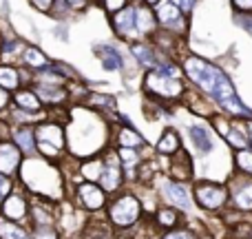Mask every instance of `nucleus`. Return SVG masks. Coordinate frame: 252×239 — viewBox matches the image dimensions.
<instances>
[{"mask_svg": "<svg viewBox=\"0 0 252 239\" xmlns=\"http://www.w3.org/2000/svg\"><path fill=\"white\" fill-rule=\"evenodd\" d=\"M175 4H177L179 9H182L184 13H186V16H190L192 13V9H195V4L199 2V0H173Z\"/></svg>", "mask_w": 252, "mask_h": 239, "instance_id": "39", "label": "nucleus"}, {"mask_svg": "<svg viewBox=\"0 0 252 239\" xmlns=\"http://www.w3.org/2000/svg\"><path fill=\"white\" fill-rule=\"evenodd\" d=\"M153 222H155V226L161 228V231H170V228H177L179 224H182V215H179V208L168 204V206H161V208L155 210Z\"/></svg>", "mask_w": 252, "mask_h": 239, "instance_id": "25", "label": "nucleus"}, {"mask_svg": "<svg viewBox=\"0 0 252 239\" xmlns=\"http://www.w3.org/2000/svg\"><path fill=\"white\" fill-rule=\"evenodd\" d=\"M246 126H248V137H250V146H252V118L246 120Z\"/></svg>", "mask_w": 252, "mask_h": 239, "instance_id": "40", "label": "nucleus"}, {"mask_svg": "<svg viewBox=\"0 0 252 239\" xmlns=\"http://www.w3.org/2000/svg\"><path fill=\"white\" fill-rule=\"evenodd\" d=\"M188 139H190V144L197 148L199 155H208V153L215 148L213 131L204 124H190L188 126Z\"/></svg>", "mask_w": 252, "mask_h": 239, "instance_id": "21", "label": "nucleus"}, {"mask_svg": "<svg viewBox=\"0 0 252 239\" xmlns=\"http://www.w3.org/2000/svg\"><path fill=\"white\" fill-rule=\"evenodd\" d=\"M29 71V69H27ZM25 69H20L18 65H9V62H0V84L7 91H18L20 87H27L33 80V73H27Z\"/></svg>", "mask_w": 252, "mask_h": 239, "instance_id": "16", "label": "nucleus"}, {"mask_svg": "<svg viewBox=\"0 0 252 239\" xmlns=\"http://www.w3.org/2000/svg\"><path fill=\"white\" fill-rule=\"evenodd\" d=\"M161 197L168 202L170 206L179 210H190L192 208V200H190V191L184 182L177 179H161Z\"/></svg>", "mask_w": 252, "mask_h": 239, "instance_id": "12", "label": "nucleus"}, {"mask_svg": "<svg viewBox=\"0 0 252 239\" xmlns=\"http://www.w3.org/2000/svg\"><path fill=\"white\" fill-rule=\"evenodd\" d=\"M73 200L78 202V206L82 210L97 213V210H104L106 206H109V193H106L97 182H87V179H80V182L75 184Z\"/></svg>", "mask_w": 252, "mask_h": 239, "instance_id": "7", "label": "nucleus"}, {"mask_svg": "<svg viewBox=\"0 0 252 239\" xmlns=\"http://www.w3.org/2000/svg\"><path fill=\"white\" fill-rule=\"evenodd\" d=\"M111 146L115 148H144L146 146V139L139 131H135L130 124H120L115 129H111Z\"/></svg>", "mask_w": 252, "mask_h": 239, "instance_id": "17", "label": "nucleus"}, {"mask_svg": "<svg viewBox=\"0 0 252 239\" xmlns=\"http://www.w3.org/2000/svg\"><path fill=\"white\" fill-rule=\"evenodd\" d=\"M142 93L159 104H175L188 93L186 78H175L161 69H151L142 78Z\"/></svg>", "mask_w": 252, "mask_h": 239, "instance_id": "3", "label": "nucleus"}, {"mask_svg": "<svg viewBox=\"0 0 252 239\" xmlns=\"http://www.w3.org/2000/svg\"><path fill=\"white\" fill-rule=\"evenodd\" d=\"M144 206L142 200L133 193H118L106 206V222L115 231H128L142 222Z\"/></svg>", "mask_w": 252, "mask_h": 239, "instance_id": "4", "label": "nucleus"}, {"mask_svg": "<svg viewBox=\"0 0 252 239\" xmlns=\"http://www.w3.org/2000/svg\"><path fill=\"white\" fill-rule=\"evenodd\" d=\"M111 22V29L113 34L118 35L120 40L124 42H139V35H137V20H135V2H130L128 7H124L122 11L113 13L109 16Z\"/></svg>", "mask_w": 252, "mask_h": 239, "instance_id": "10", "label": "nucleus"}, {"mask_svg": "<svg viewBox=\"0 0 252 239\" xmlns=\"http://www.w3.org/2000/svg\"><path fill=\"white\" fill-rule=\"evenodd\" d=\"M13 106H18V109H22V111H33V113L47 109V106H44V102L40 100V96L33 91V87H31V84L20 87L18 91H13Z\"/></svg>", "mask_w": 252, "mask_h": 239, "instance_id": "22", "label": "nucleus"}, {"mask_svg": "<svg viewBox=\"0 0 252 239\" xmlns=\"http://www.w3.org/2000/svg\"><path fill=\"white\" fill-rule=\"evenodd\" d=\"M155 151L164 157H173L182 151V139H179V133L175 129H164L161 137L157 139Z\"/></svg>", "mask_w": 252, "mask_h": 239, "instance_id": "24", "label": "nucleus"}, {"mask_svg": "<svg viewBox=\"0 0 252 239\" xmlns=\"http://www.w3.org/2000/svg\"><path fill=\"white\" fill-rule=\"evenodd\" d=\"M20 65L25 67V69H29L31 73H35V71L49 69V67L53 65V60H51V58H47V53H44L38 44L29 42V44H27V49H25V53H22Z\"/></svg>", "mask_w": 252, "mask_h": 239, "instance_id": "20", "label": "nucleus"}, {"mask_svg": "<svg viewBox=\"0 0 252 239\" xmlns=\"http://www.w3.org/2000/svg\"><path fill=\"white\" fill-rule=\"evenodd\" d=\"M192 200L199 208L215 213V210H221L230 202V188L226 184L217 182H197L192 186Z\"/></svg>", "mask_w": 252, "mask_h": 239, "instance_id": "5", "label": "nucleus"}, {"mask_svg": "<svg viewBox=\"0 0 252 239\" xmlns=\"http://www.w3.org/2000/svg\"><path fill=\"white\" fill-rule=\"evenodd\" d=\"M179 62L184 67V75H186L188 82L195 89H199L206 98H210L213 104L219 106V111H223L230 118H239V120L252 118V111L237 96V89L232 84V80L215 62H208L206 58L192 56V53L184 56Z\"/></svg>", "mask_w": 252, "mask_h": 239, "instance_id": "1", "label": "nucleus"}, {"mask_svg": "<svg viewBox=\"0 0 252 239\" xmlns=\"http://www.w3.org/2000/svg\"><path fill=\"white\" fill-rule=\"evenodd\" d=\"M29 4L35 9V11H40V13H49V16H53L58 0H29Z\"/></svg>", "mask_w": 252, "mask_h": 239, "instance_id": "34", "label": "nucleus"}, {"mask_svg": "<svg viewBox=\"0 0 252 239\" xmlns=\"http://www.w3.org/2000/svg\"><path fill=\"white\" fill-rule=\"evenodd\" d=\"M13 106V93L0 84V115H7V111Z\"/></svg>", "mask_w": 252, "mask_h": 239, "instance_id": "36", "label": "nucleus"}, {"mask_svg": "<svg viewBox=\"0 0 252 239\" xmlns=\"http://www.w3.org/2000/svg\"><path fill=\"white\" fill-rule=\"evenodd\" d=\"M159 239H199L192 231H188V228H170V231L161 233Z\"/></svg>", "mask_w": 252, "mask_h": 239, "instance_id": "32", "label": "nucleus"}, {"mask_svg": "<svg viewBox=\"0 0 252 239\" xmlns=\"http://www.w3.org/2000/svg\"><path fill=\"white\" fill-rule=\"evenodd\" d=\"M130 4V0H102L100 2V7L104 9L109 16H113V13H118V11H122L124 7H128Z\"/></svg>", "mask_w": 252, "mask_h": 239, "instance_id": "33", "label": "nucleus"}, {"mask_svg": "<svg viewBox=\"0 0 252 239\" xmlns=\"http://www.w3.org/2000/svg\"><path fill=\"white\" fill-rule=\"evenodd\" d=\"M95 56L100 58L102 62V69L104 71H124L126 69V62H124V56L115 44H95L93 47Z\"/></svg>", "mask_w": 252, "mask_h": 239, "instance_id": "18", "label": "nucleus"}, {"mask_svg": "<svg viewBox=\"0 0 252 239\" xmlns=\"http://www.w3.org/2000/svg\"><path fill=\"white\" fill-rule=\"evenodd\" d=\"M102 171H104V155L97 153V155H91L89 160L80 162V175L87 182H100Z\"/></svg>", "mask_w": 252, "mask_h": 239, "instance_id": "26", "label": "nucleus"}, {"mask_svg": "<svg viewBox=\"0 0 252 239\" xmlns=\"http://www.w3.org/2000/svg\"><path fill=\"white\" fill-rule=\"evenodd\" d=\"M128 51H130V56H133V60L137 62V67H142V69L151 71V69H157V67H159L161 51L151 42V40L130 42L128 44Z\"/></svg>", "mask_w": 252, "mask_h": 239, "instance_id": "14", "label": "nucleus"}, {"mask_svg": "<svg viewBox=\"0 0 252 239\" xmlns=\"http://www.w3.org/2000/svg\"><path fill=\"white\" fill-rule=\"evenodd\" d=\"M84 104H87L89 109L97 111V113H106V111H115V98L109 96V93L89 91L87 98H84Z\"/></svg>", "mask_w": 252, "mask_h": 239, "instance_id": "28", "label": "nucleus"}, {"mask_svg": "<svg viewBox=\"0 0 252 239\" xmlns=\"http://www.w3.org/2000/svg\"><path fill=\"white\" fill-rule=\"evenodd\" d=\"M64 4L69 7L71 13H80V11H87L89 4H93V0H64Z\"/></svg>", "mask_w": 252, "mask_h": 239, "instance_id": "37", "label": "nucleus"}, {"mask_svg": "<svg viewBox=\"0 0 252 239\" xmlns=\"http://www.w3.org/2000/svg\"><path fill=\"white\" fill-rule=\"evenodd\" d=\"M0 239H33V237H31V228H25V224L4 219L0 215Z\"/></svg>", "mask_w": 252, "mask_h": 239, "instance_id": "27", "label": "nucleus"}, {"mask_svg": "<svg viewBox=\"0 0 252 239\" xmlns=\"http://www.w3.org/2000/svg\"><path fill=\"white\" fill-rule=\"evenodd\" d=\"M230 204L237 210H252V175H244L241 177L230 179Z\"/></svg>", "mask_w": 252, "mask_h": 239, "instance_id": "15", "label": "nucleus"}, {"mask_svg": "<svg viewBox=\"0 0 252 239\" xmlns=\"http://www.w3.org/2000/svg\"><path fill=\"white\" fill-rule=\"evenodd\" d=\"M153 9H155L159 29L170 31V34L179 35V38H184V35L188 34V16L173 2V0H159Z\"/></svg>", "mask_w": 252, "mask_h": 239, "instance_id": "6", "label": "nucleus"}, {"mask_svg": "<svg viewBox=\"0 0 252 239\" xmlns=\"http://www.w3.org/2000/svg\"><path fill=\"white\" fill-rule=\"evenodd\" d=\"M115 148V146H113ZM118 151V155H120V160H122V166H124V171L128 175H133V173H137V169H139V164H142V148H115Z\"/></svg>", "mask_w": 252, "mask_h": 239, "instance_id": "29", "label": "nucleus"}, {"mask_svg": "<svg viewBox=\"0 0 252 239\" xmlns=\"http://www.w3.org/2000/svg\"><path fill=\"white\" fill-rule=\"evenodd\" d=\"M29 210H31L29 193L18 186L4 197L2 206H0V215H2L4 219H11V222H18V224L29 222Z\"/></svg>", "mask_w": 252, "mask_h": 239, "instance_id": "9", "label": "nucleus"}, {"mask_svg": "<svg viewBox=\"0 0 252 239\" xmlns=\"http://www.w3.org/2000/svg\"><path fill=\"white\" fill-rule=\"evenodd\" d=\"M31 237L33 239H60V233L56 231L53 224H40V226H31Z\"/></svg>", "mask_w": 252, "mask_h": 239, "instance_id": "31", "label": "nucleus"}, {"mask_svg": "<svg viewBox=\"0 0 252 239\" xmlns=\"http://www.w3.org/2000/svg\"><path fill=\"white\" fill-rule=\"evenodd\" d=\"M235 164L237 171L244 175H252V148H239L235 151Z\"/></svg>", "mask_w": 252, "mask_h": 239, "instance_id": "30", "label": "nucleus"}, {"mask_svg": "<svg viewBox=\"0 0 252 239\" xmlns=\"http://www.w3.org/2000/svg\"><path fill=\"white\" fill-rule=\"evenodd\" d=\"M16 188V182H13V177H9V175L0 173V206H2L4 197L9 195V193Z\"/></svg>", "mask_w": 252, "mask_h": 239, "instance_id": "35", "label": "nucleus"}, {"mask_svg": "<svg viewBox=\"0 0 252 239\" xmlns=\"http://www.w3.org/2000/svg\"><path fill=\"white\" fill-rule=\"evenodd\" d=\"M104 171H102V177H100V186L104 188L109 195H115L120 193V188L124 186V166L122 160H120L118 151L113 146H109L104 153Z\"/></svg>", "mask_w": 252, "mask_h": 239, "instance_id": "8", "label": "nucleus"}, {"mask_svg": "<svg viewBox=\"0 0 252 239\" xmlns=\"http://www.w3.org/2000/svg\"><path fill=\"white\" fill-rule=\"evenodd\" d=\"M170 175L177 182H188L192 177V160L186 151H179L177 155L170 157Z\"/></svg>", "mask_w": 252, "mask_h": 239, "instance_id": "23", "label": "nucleus"}, {"mask_svg": "<svg viewBox=\"0 0 252 239\" xmlns=\"http://www.w3.org/2000/svg\"><path fill=\"white\" fill-rule=\"evenodd\" d=\"M142 2H144V4H151V7H155V4L159 2V0H142Z\"/></svg>", "mask_w": 252, "mask_h": 239, "instance_id": "41", "label": "nucleus"}, {"mask_svg": "<svg viewBox=\"0 0 252 239\" xmlns=\"http://www.w3.org/2000/svg\"><path fill=\"white\" fill-rule=\"evenodd\" d=\"M235 13H252V0H230Z\"/></svg>", "mask_w": 252, "mask_h": 239, "instance_id": "38", "label": "nucleus"}, {"mask_svg": "<svg viewBox=\"0 0 252 239\" xmlns=\"http://www.w3.org/2000/svg\"><path fill=\"white\" fill-rule=\"evenodd\" d=\"M11 139L22 148L27 157L38 155V139H35V126L33 124H13Z\"/></svg>", "mask_w": 252, "mask_h": 239, "instance_id": "19", "label": "nucleus"}, {"mask_svg": "<svg viewBox=\"0 0 252 239\" xmlns=\"http://www.w3.org/2000/svg\"><path fill=\"white\" fill-rule=\"evenodd\" d=\"M33 91L40 96V100L44 102V106H51V109H62L66 102L71 100V91L69 84H44V82H31Z\"/></svg>", "mask_w": 252, "mask_h": 239, "instance_id": "13", "label": "nucleus"}, {"mask_svg": "<svg viewBox=\"0 0 252 239\" xmlns=\"http://www.w3.org/2000/svg\"><path fill=\"white\" fill-rule=\"evenodd\" d=\"M25 157L27 155L13 139H0V173L9 175V177H18Z\"/></svg>", "mask_w": 252, "mask_h": 239, "instance_id": "11", "label": "nucleus"}, {"mask_svg": "<svg viewBox=\"0 0 252 239\" xmlns=\"http://www.w3.org/2000/svg\"><path fill=\"white\" fill-rule=\"evenodd\" d=\"M250 235H252V233H250Z\"/></svg>", "mask_w": 252, "mask_h": 239, "instance_id": "42", "label": "nucleus"}, {"mask_svg": "<svg viewBox=\"0 0 252 239\" xmlns=\"http://www.w3.org/2000/svg\"><path fill=\"white\" fill-rule=\"evenodd\" d=\"M18 182H22L27 193L40 200L60 202L64 197V173L58 166V162L47 160L42 155H31L22 162Z\"/></svg>", "mask_w": 252, "mask_h": 239, "instance_id": "2", "label": "nucleus"}]
</instances>
